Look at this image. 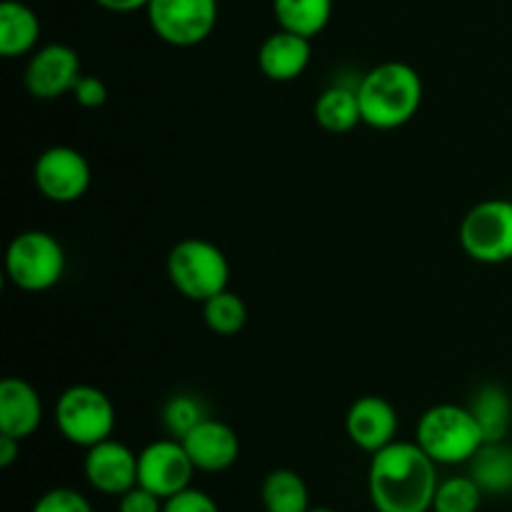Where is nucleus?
I'll return each instance as SVG.
<instances>
[{
    "instance_id": "17",
    "label": "nucleus",
    "mask_w": 512,
    "mask_h": 512,
    "mask_svg": "<svg viewBox=\"0 0 512 512\" xmlns=\"http://www.w3.org/2000/svg\"><path fill=\"white\" fill-rule=\"evenodd\" d=\"M40 40V18L20 0L0 3V55L8 60L33 55Z\"/></svg>"
},
{
    "instance_id": "1",
    "label": "nucleus",
    "mask_w": 512,
    "mask_h": 512,
    "mask_svg": "<svg viewBox=\"0 0 512 512\" xmlns=\"http://www.w3.org/2000/svg\"><path fill=\"white\" fill-rule=\"evenodd\" d=\"M438 463L418 443L395 440L370 460L368 490L378 512H430Z\"/></svg>"
},
{
    "instance_id": "2",
    "label": "nucleus",
    "mask_w": 512,
    "mask_h": 512,
    "mask_svg": "<svg viewBox=\"0 0 512 512\" xmlns=\"http://www.w3.org/2000/svg\"><path fill=\"white\" fill-rule=\"evenodd\" d=\"M423 78L400 60L370 68L358 83L363 123L375 130H398L418 115L423 105Z\"/></svg>"
},
{
    "instance_id": "6",
    "label": "nucleus",
    "mask_w": 512,
    "mask_h": 512,
    "mask_svg": "<svg viewBox=\"0 0 512 512\" xmlns=\"http://www.w3.org/2000/svg\"><path fill=\"white\" fill-rule=\"evenodd\" d=\"M55 425L68 443L93 448L113 435L115 405L95 385H70L55 403Z\"/></svg>"
},
{
    "instance_id": "11",
    "label": "nucleus",
    "mask_w": 512,
    "mask_h": 512,
    "mask_svg": "<svg viewBox=\"0 0 512 512\" xmlns=\"http://www.w3.org/2000/svg\"><path fill=\"white\" fill-rule=\"evenodd\" d=\"M80 58L70 45L48 43L30 55L25 65V90L38 100H55L73 93L80 80Z\"/></svg>"
},
{
    "instance_id": "18",
    "label": "nucleus",
    "mask_w": 512,
    "mask_h": 512,
    "mask_svg": "<svg viewBox=\"0 0 512 512\" xmlns=\"http://www.w3.org/2000/svg\"><path fill=\"white\" fill-rule=\"evenodd\" d=\"M315 120L323 130L335 135H345L350 130L358 128L363 123V113H360V98L358 88H348V85H330L315 100Z\"/></svg>"
},
{
    "instance_id": "29",
    "label": "nucleus",
    "mask_w": 512,
    "mask_h": 512,
    "mask_svg": "<svg viewBox=\"0 0 512 512\" xmlns=\"http://www.w3.org/2000/svg\"><path fill=\"white\" fill-rule=\"evenodd\" d=\"M165 500L158 498L155 493H150L143 485H135L128 493L120 495L118 512H163Z\"/></svg>"
},
{
    "instance_id": "14",
    "label": "nucleus",
    "mask_w": 512,
    "mask_h": 512,
    "mask_svg": "<svg viewBox=\"0 0 512 512\" xmlns=\"http://www.w3.org/2000/svg\"><path fill=\"white\" fill-rule=\"evenodd\" d=\"M180 443L185 445L195 470L200 473H223L240 458V438L223 420L205 418Z\"/></svg>"
},
{
    "instance_id": "10",
    "label": "nucleus",
    "mask_w": 512,
    "mask_h": 512,
    "mask_svg": "<svg viewBox=\"0 0 512 512\" xmlns=\"http://www.w3.org/2000/svg\"><path fill=\"white\" fill-rule=\"evenodd\" d=\"M193 473L195 465L188 450L175 438L155 440L138 453V485L163 500L190 488Z\"/></svg>"
},
{
    "instance_id": "12",
    "label": "nucleus",
    "mask_w": 512,
    "mask_h": 512,
    "mask_svg": "<svg viewBox=\"0 0 512 512\" xmlns=\"http://www.w3.org/2000/svg\"><path fill=\"white\" fill-rule=\"evenodd\" d=\"M85 478L90 488L103 495H125L138 485V453L108 438L85 453Z\"/></svg>"
},
{
    "instance_id": "15",
    "label": "nucleus",
    "mask_w": 512,
    "mask_h": 512,
    "mask_svg": "<svg viewBox=\"0 0 512 512\" xmlns=\"http://www.w3.org/2000/svg\"><path fill=\"white\" fill-rule=\"evenodd\" d=\"M313 58V45L310 38L290 30L278 28L260 43L258 48V68L260 73L275 83H290L298 80L308 70Z\"/></svg>"
},
{
    "instance_id": "30",
    "label": "nucleus",
    "mask_w": 512,
    "mask_h": 512,
    "mask_svg": "<svg viewBox=\"0 0 512 512\" xmlns=\"http://www.w3.org/2000/svg\"><path fill=\"white\" fill-rule=\"evenodd\" d=\"M95 3L110 13H135V10L148 8L150 0H95Z\"/></svg>"
},
{
    "instance_id": "3",
    "label": "nucleus",
    "mask_w": 512,
    "mask_h": 512,
    "mask_svg": "<svg viewBox=\"0 0 512 512\" xmlns=\"http://www.w3.org/2000/svg\"><path fill=\"white\" fill-rule=\"evenodd\" d=\"M415 443L438 465H463L483 448L485 435L468 405L440 403L420 415Z\"/></svg>"
},
{
    "instance_id": "32",
    "label": "nucleus",
    "mask_w": 512,
    "mask_h": 512,
    "mask_svg": "<svg viewBox=\"0 0 512 512\" xmlns=\"http://www.w3.org/2000/svg\"><path fill=\"white\" fill-rule=\"evenodd\" d=\"M308 512H338V510H330V508H310Z\"/></svg>"
},
{
    "instance_id": "5",
    "label": "nucleus",
    "mask_w": 512,
    "mask_h": 512,
    "mask_svg": "<svg viewBox=\"0 0 512 512\" xmlns=\"http://www.w3.org/2000/svg\"><path fill=\"white\" fill-rule=\"evenodd\" d=\"M5 273L15 288L25 293H45L65 275V250L55 235L45 230H23L5 253Z\"/></svg>"
},
{
    "instance_id": "26",
    "label": "nucleus",
    "mask_w": 512,
    "mask_h": 512,
    "mask_svg": "<svg viewBox=\"0 0 512 512\" xmlns=\"http://www.w3.org/2000/svg\"><path fill=\"white\" fill-rule=\"evenodd\" d=\"M30 512H93L88 498L73 488H53L35 500Z\"/></svg>"
},
{
    "instance_id": "27",
    "label": "nucleus",
    "mask_w": 512,
    "mask_h": 512,
    "mask_svg": "<svg viewBox=\"0 0 512 512\" xmlns=\"http://www.w3.org/2000/svg\"><path fill=\"white\" fill-rule=\"evenodd\" d=\"M163 512H220L218 503L198 488H185L178 495L165 500Z\"/></svg>"
},
{
    "instance_id": "7",
    "label": "nucleus",
    "mask_w": 512,
    "mask_h": 512,
    "mask_svg": "<svg viewBox=\"0 0 512 512\" xmlns=\"http://www.w3.org/2000/svg\"><path fill=\"white\" fill-rule=\"evenodd\" d=\"M458 235L463 250L475 263H508L512 260V200H480L465 213Z\"/></svg>"
},
{
    "instance_id": "8",
    "label": "nucleus",
    "mask_w": 512,
    "mask_h": 512,
    "mask_svg": "<svg viewBox=\"0 0 512 512\" xmlns=\"http://www.w3.org/2000/svg\"><path fill=\"white\" fill-rule=\"evenodd\" d=\"M145 13L163 43L193 48L210 38L218 25L220 5L218 0H150Z\"/></svg>"
},
{
    "instance_id": "25",
    "label": "nucleus",
    "mask_w": 512,
    "mask_h": 512,
    "mask_svg": "<svg viewBox=\"0 0 512 512\" xmlns=\"http://www.w3.org/2000/svg\"><path fill=\"white\" fill-rule=\"evenodd\" d=\"M208 418L203 400L193 395H173L163 408V428L168 430L170 438L183 440L195 425H200Z\"/></svg>"
},
{
    "instance_id": "23",
    "label": "nucleus",
    "mask_w": 512,
    "mask_h": 512,
    "mask_svg": "<svg viewBox=\"0 0 512 512\" xmlns=\"http://www.w3.org/2000/svg\"><path fill=\"white\" fill-rule=\"evenodd\" d=\"M203 320L215 335H223V338H233L248 323V305L240 295H235L233 290H223V293L213 295L203 303Z\"/></svg>"
},
{
    "instance_id": "28",
    "label": "nucleus",
    "mask_w": 512,
    "mask_h": 512,
    "mask_svg": "<svg viewBox=\"0 0 512 512\" xmlns=\"http://www.w3.org/2000/svg\"><path fill=\"white\" fill-rule=\"evenodd\" d=\"M73 98L80 108L95 110L108 100V85L100 78H95V75H80V80L73 88Z\"/></svg>"
},
{
    "instance_id": "4",
    "label": "nucleus",
    "mask_w": 512,
    "mask_h": 512,
    "mask_svg": "<svg viewBox=\"0 0 512 512\" xmlns=\"http://www.w3.org/2000/svg\"><path fill=\"white\" fill-rule=\"evenodd\" d=\"M168 278L180 295L195 303H205L213 295L228 290V255L203 238H185L168 253Z\"/></svg>"
},
{
    "instance_id": "20",
    "label": "nucleus",
    "mask_w": 512,
    "mask_h": 512,
    "mask_svg": "<svg viewBox=\"0 0 512 512\" xmlns=\"http://www.w3.org/2000/svg\"><path fill=\"white\" fill-rule=\"evenodd\" d=\"M468 408L483 428L485 443H498V440L508 438L512 425V398L508 390L500 385H483L480 390H475Z\"/></svg>"
},
{
    "instance_id": "22",
    "label": "nucleus",
    "mask_w": 512,
    "mask_h": 512,
    "mask_svg": "<svg viewBox=\"0 0 512 512\" xmlns=\"http://www.w3.org/2000/svg\"><path fill=\"white\" fill-rule=\"evenodd\" d=\"M265 512H308L310 493L305 480L295 470L278 468L265 475L260 488Z\"/></svg>"
},
{
    "instance_id": "16",
    "label": "nucleus",
    "mask_w": 512,
    "mask_h": 512,
    "mask_svg": "<svg viewBox=\"0 0 512 512\" xmlns=\"http://www.w3.org/2000/svg\"><path fill=\"white\" fill-rule=\"evenodd\" d=\"M43 415V400L28 380L5 378L0 383V435L30 438L43 425Z\"/></svg>"
},
{
    "instance_id": "21",
    "label": "nucleus",
    "mask_w": 512,
    "mask_h": 512,
    "mask_svg": "<svg viewBox=\"0 0 512 512\" xmlns=\"http://www.w3.org/2000/svg\"><path fill=\"white\" fill-rule=\"evenodd\" d=\"M273 15L283 30L313 40L328 28L333 0H273Z\"/></svg>"
},
{
    "instance_id": "13",
    "label": "nucleus",
    "mask_w": 512,
    "mask_h": 512,
    "mask_svg": "<svg viewBox=\"0 0 512 512\" xmlns=\"http://www.w3.org/2000/svg\"><path fill=\"white\" fill-rule=\"evenodd\" d=\"M348 438L365 453L375 455L378 450L395 443L398 435V410L383 395H363L355 400L345 418Z\"/></svg>"
},
{
    "instance_id": "9",
    "label": "nucleus",
    "mask_w": 512,
    "mask_h": 512,
    "mask_svg": "<svg viewBox=\"0 0 512 512\" xmlns=\"http://www.w3.org/2000/svg\"><path fill=\"white\" fill-rule=\"evenodd\" d=\"M35 188L50 203L68 205L83 198L93 180L88 158L70 145H53L43 150L33 168Z\"/></svg>"
},
{
    "instance_id": "19",
    "label": "nucleus",
    "mask_w": 512,
    "mask_h": 512,
    "mask_svg": "<svg viewBox=\"0 0 512 512\" xmlns=\"http://www.w3.org/2000/svg\"><path fill=\"white\" fill-rule=\"evenodd\" d=\"M470 478L488 495L512 493V445L505 440L485 443L470 460Z\"/></svg>"
},
{
    "instance_id": "31",
    "label": "nucleus",
    "mask_w": 512,
    "mask_h": 512,
    "mask_svg": "<svg viewBox=\"0 0 512 512\" xmlns=\"http://www.w3.org/2000/svg\"><path fill=\"white\" fill-rule=\"evenodd\" d=\"M20 443L23 440L10 438V435H0V468H10L15 458L20 455Z\"/></svg>"
},
{
    "instance_id": "24",
    "label": "nucleus",
    "mask_w": 512,
    "mask_h": 512,
    "mask_svg": "<svg viewBox=\"0 0 512 512\" xmlns=\"http://www.w3.org/2000/svg\"><path fill=\"white\" fill-rule=\"evenodd\" d=\"M483 490L470 475H455L438 483L433 512H478L483 503Z\"/></svg>"
}]
</instances>
